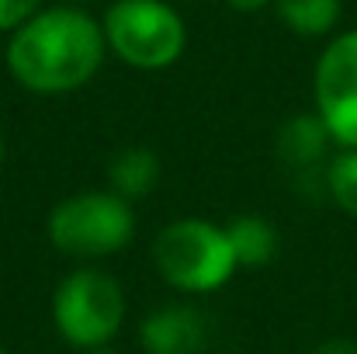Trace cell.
Listing matches in <instances>:
<instances>
[{
	"instance_id": "6da1fadb",
	"label": "cell",
	"mask_w": 357,
	"mask_h": 354,
	"mask_svg": "<svg viewBox=\"0 0 357 354\" xmlns=\"http://www.w3.org/2000/svg\"><path fill=\"white\" fill-rule=\"evenodd\" d=\"M108 42L94 14L77 3L42 7L17 31L7 35L3 63L17 87L38 98L73 94L87 87L105 66Z\"/></svg>"
},
{
	"instance_id": "7a4b0ae2",
	"label": "cell",
	"mask_w": 357,
	"mask_h": 354,
	"mask_svg": "<svg viewBox=\"0 0 357 354\" xmlns=\"http://www.w3.org/2000/svg\"><path fill=\"white\" fill-rule=\"evenodd\" d=\"M153 264L160 278L184 295L215 292L239 271L226 226H215L198 216L174 219L156 233Z\"/></svg>"
},
{
	"instance_id": "3957f363",
	"label": "cell",
	"mask_w": 357,
	"mask_h": 354,
	"mask_svg": "<svg viewBox=\"0 0 357 354\" xmlns=\"http://www.w3.org/2000/svg\"><path fill=\"white\" fill-rule=\"evenodd\" d=\"M49 243L77 260H105L132 246L135 239V209L121 195L101 191H77L49 209L45 219Z\"/></svg>"
},
{
	"instance_id": "277c9868",
	"label": "cell",
	"mask_w": 357,
	"mask_h": 354,
	"mask_svg": "<svg viewBox=\"0 0 357 354\" xmlns=\"http://www.w3.org/2000/svg\"><path fill=\"white\" fill-rule=\"evenodd\" d=\"M101 28L108 52L142 73L174 66L188 49V24L170 0H115Z\"/></svg>"
},
{
	"instance_id": "5b68a950",
	"label": "cell",
	"mask_w": 357,
	"mask_h": 354,
	"mask_svg": "<svg viewBox=\"0 0 357 354\" xmlns=\"http://www.w3.org/2000/svg\"><path fill=\"white\" fill-rule=\"evenodd\" d=\"M125 313V288L105 267H77L52 292V327L77 351L108 348L119 337Z\"/></svg>"
},
{
	"instance_id": "8992f818",
	"label": "cell",
	"mask_w": 357,
	"mask_h": 354,
	"mask_svg": "<svg viewBox=\"0 0 357 354\" xmlns=\"http://www.w3.org/2000/svg\"><path fill=\"white\" fill-rule=\"evenodd\" d=\"M312 101L337 149H357V28L333 35L319 52L312 70Z\"/></svg>"
},
{
	"instance_id": "52a82bcc",
	"label": "cell",
	"mask_w": 357,
	"mask_h": 354,
	"mask_svg": "<svg viewBox=\"0 0 357 354\" xmlns=\"http://www.w3.org/2000/svg\"><path fill=\"white\" fill-rule=\"evenodd\" d=\"M205 337V320L191 306H163L139 323V344L146 354H198Z\"/></svg>"
},
{
	"instance_id": "ba28073f",
	"label": "cell",
	"mask_w": 357,
	"mask_h": 354,
	"mask_svg": "<svg viewBox=\"0 0 357 354\" xmlns=\"http://www.w3.org/2000/svg\"><path fill=\"white\" fill-rule=\"evenodd\" d=\"M333 146H337V142H333L326 121L316 115V112H302V115L284 118V121L278 125V135H274V149H278V156H281L291 170L326 167Z\"/></svg>"
},
{
	"instance_id": "9c48e42d",
	"label": "cell",
	"mask_w": 357,
	"mask_h": 354,
	"mask_svg": "<svg viewBox=\"0 0 357 354\" xmlns=\"http://www.w3.org/2000/svg\"><path fill=\"white\" fill-rule=\"evenodd\" d=\"M160 177H163V163L149 146H121L119 153H112V160L105 167L108 191L121 195L125 202L149 198L156 191Z\"/></svg>"
},
{
	"instance_id": "30bf717a",
	"label": "cell",
	"mask_w": 357,
	"mask_h": 354,
	"mask_svg": "<svg viewBox=\"0 0 357 354\" xmlns=\"http://www.w3.org/2000/svg\"><path fill=\"white\" fill-rule=\"evenodd\" d=\"M278 21L298 38H323L333 35L344 14V0H274L271 3Z\"/></svg>"
},
{
	"instance_id": "8fae6325",
	"label": "cell",
	"mask_w": 357,
	"mask_h": 354,
	"mask_svg": "<svg viewBox=\"0 0 357 354\" xmlns=\"http://www.w3.org/2000/svg\"><path fill=\"white\" fill-rule=\"evenodd\" d=\"M236 267H264L278 253V230L264 216H239L226 226Z\"/></svg>"
},
{
	"instance_id": "7c38bea8",
	"label": "cell",
	"mask_w": 357,
	"mask_h": 354,
	"mask_svg": "<svg viewBox=\"0 0 357 354\" xmlns=\"http://www.w3.org/2000/svg\"><path fill=\"white\" fill-rule=\"evenodd\" d=\"M323 188L344 216L357 219V149H337L330 156L323 167Z\"/></svg>"
},
{
	"instance_id": "4fadbf2b",
	"label": "cell",
	"mask_w": 357,
	"mask_h": 354,
	"mask_svg": "<svg viewBox=\"0 0 357 354\" xmlns=\"http://www.w3.org/2000/svg\"><path fill=\"white\" fill-rule=\"evenodd\" d=\"M45 7V0H0V35L17 31L28 17H35Z\"/></svg>"
},
{
	"instance_id": "5bb4252c",
	"label": "cell",
	"mask_w": 357,
	"mask_h": 354,
	"mask_svg": "<svg viewBox=\"0 0 357 354\" xmlns=\"http://www.w3.org/2000/svg\"><path fill=\"white\" fill-rule=\"evenodd\" d=\"M312 354H357V341H351V337H330Z\"/></svg>"
},
{
	"instance_id": "9a60e30c",
	"label": "cell",
	"mask_w": 357,
	"mask_h": 354,
	"mask_svg": "<svg viewBox=\"0 0 357 354\" xmlns=\"http://www.w3.org/2000/svg\"><path fill=\"white\" fill-rule=\"evenodd\" d=\"M233 10H239V14H257V10H264V7H271L274 0H226Z\"/></svg>"
},
{
	"instance_id": "2e32d148",
	"label": "cell",
	"mask_w": 357,
	"mask_h": 354,
	"mask_svg": "<svg viewBox=\"0 0 357 354\" xmlns=\"http://www.w3.org/2000/svg\"><path fill=\"white\" fill-rule=\"evenodd\" d=\"M80 354H121V351H115V348L108 344V348H94V351H80Z\"/></svg>"
},
{
	"instance_id": "e0dca14e",
	"label": "cell",
	"mask_w": 357,
	"mask_h": 354,
	"mask_svg": "<svg viewBox=\"0 0 357 354\" xmlns=\"http://www.w3.org/2000/svg\"><path fill=\"white\" fill-rule=\"evenodd\" d=\"M3 160H7V142H3V132H0V170H3Z\"/></svg>"
},
{
	"instance_id": "ac0fdd59",
	"label": "cell",
	"mask_w": 357,
	"mask_h": 354,
	"mask_svg": "<svg viewBox=\"0 0 357 354\" xmlns=\"http://www.w3.org/2000/svg\"><path fill=\"white\" fill-rule=\"evenodd\" d=\"M66 3H77V7H84V3H87V0H66Z\"/></svg>"
},
{
	"instance_id": "d6986e66",
	"label": "cell",
	"mask_w": 357,
	"mask_h": 354,
	"mask_svg": "<svg viewBox=\"0 0 357 354\" xmlns=\"http://www.w3.org/2000/svg\"><path fill=\"white\" fill-rule=\"evenodd\" d=\"M0 354H10V351H7V348H0Z\"/></svg>"
}]
</instances>
